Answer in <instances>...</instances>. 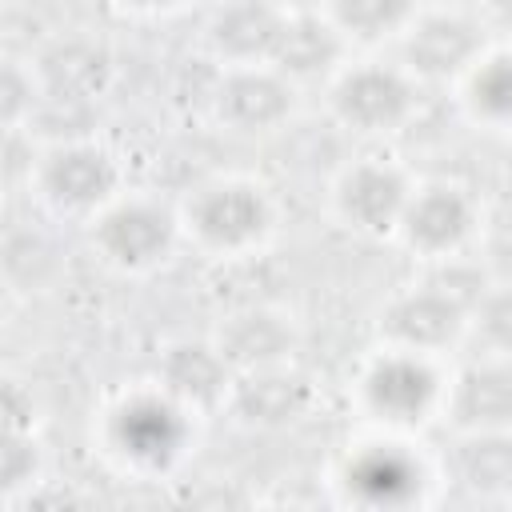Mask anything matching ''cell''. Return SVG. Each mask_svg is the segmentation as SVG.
Listing matches in <instances>:
<instances>
[{"label":"cell","mask_w":512,"mask_h":512,"mask_svg":"<svg viewBox=\"0 0 512 512\" xmlns=\"http://www.w3.org/2000/svg\"><path fill=\"white\" fill-rule=\"evenodd\" d=\"M196 224H200V232L212 244L240 248V244H248L252 236L264 232L268 208H264L256 188H248V184H220V188L204 192V200L196 204Z\"/></svg>","instance_id":"obj_5"},{"label":"cell","mask_w":512,"mask_h":512,"mask_svg":"<svg viewBox=\"0 0 512 512\" xmlns=\"http://www.w3.org/2000/svg\"><path fill=\"white\" fill-rule=\"evenodd\" d=\"M384 324L408 348H440L460 328V304L448 292H432V288L428 292H412V296L392 304Z\"/></svg>","instance_id":"obj_10"},{"label":"cell","mask_w":512,"mask_h":512,"mask_svg":"<svg viewBox=\"0 0 512 512\" xmlns=\"http://www.w3.org/2000/svg\"><path fill=\"white\" fill-rule=\"evenodd\" d=\"M456 472L476 492H512V440L500 428L480 432L476 440L460 444Z\"/></svg>","instance_id":"obj_20"},{"label":"cell","mask_w":512,"mask_h":512,"mask_svg":"<svg viewBox=\"0 0 512 512\" xmlns=\"http://www.w3.org/2000/svg\"><path fill=\"white\" fill-rule=\"evenodd\" d=\"M216 108L220 116L240 128V132H256V128H272L288 116L292 108V92L280 76L268 72H236L216 88Z\"/></svg>","instance_id":"obj_4"},{"label":"cell","mask_w":512,"mask_h":512,"mask_svg":"<svg viewBox=\"0 0 512 512\" xmlns=\"http://www.w3.org/2000/svg\"><path fill=\"white\" fill-rule=\"evenodd\" d=\"M268 60H276V68L284 76H300V80L320 76L340 60V32L324 20H316V16L284 20Z\"/></svg>","instance_id":"obj_12"},{"label":"cell","mask_w":512,"mask_h":512,"mask_svg":"<svg viewBox=\"0 0 512 512\" xmlns=\"http://www.w3.org/2000/svg\"><path fill=\"white\" fill-rule=\"evenodd\" d=\"M44 184H48L56 204H64V208H92V204H100L116 188V168H112V160L104 152L76 144V148H64L48 164Z\"/></svg>","instance_id":"obj_9"},{"label":"cell","mask_w":512,"mask_h":512,"mask_svg":"<svg viewBox=\"0 0 512 512\" xmlns=\"http://www.w3.org/2000/svg\"><path fill=\"white\" fill-rule=\"evenodd\" d=\"M348 484L368 504H404L416 492L420 476H416V468H412V460L404 452H396V448H372V452H364L348 468Z\"/></svg>","instance_id":"obj_16"},{"label":"cell","mask_w":512,"mask_h":512,"mask_svg":"<svg viewBox=\"0 0 512 512\" xmlns=\"http://www.w3.org/2000/svg\"><path fill=\"white\" fill-rule=\"evenodd\" d=\"M136 4H168V0H136Z\"/></svg>","instance_id":"obj_25"},{"label":"cell","mask_w":512,"mask_h":512,"mask_svg":"<svg viewBox=\"0 0 512 512\" xmlns=\"http://www.w3.org/2000/svg\"><path fill=\"white\" fill-rule=\"evenodd\" d=\"M224 376H228V360H224L220 348L212 352V348H200V344H180L164 360L168 388L184 400H196V404L216 400L224 392Z\"/></svg>","instance_id":"obj_19"},{"label":"cell","mask_w":512,"mask_h":512,"mask_svg":"<svg viewBox=\"0 0 512 512\" xmlns=\"http://www.w3.org/2000/svg\"><path fill=\"white\" fill-rule=\"evenodd\" d=\"M116 440L140 464H168L184 444V420L164 400H136L120 412Z\"/></svg>","instance_id":"obj_7"},{"label":"cell","mask_w":512,"mask_h":512,"mask_svg":"<svg viewBox=\"0 0 512 512\" xmlns=\"http://www.w3.org/2000/svg\"><path fill=\"white\" fill-rule=\"evenodd\" d=\"M340 208L344 216L364 228V232H384L392 228L396 220H404L408 212V192H404V180L392 172V168H380V164H364L356 168L344 188H340Z\"/></svg>","instance_id":"obj_6"},{"label":"cell","mask_w":512,"mask_h":512,"mask_svg":"<svg viewBox=\"0 0 512 512\" xmlns=\"http://www.w3.org/2000/svg\"><path fill=\"white\" fill-rule=\"evenodd\" d=\"M168 244H172V224L152 204H124L108 212L100 224V248L124 268L156 264L168 252Z\"/></svg>","instance_id":"obj_3"},{"label":"cell","mask_w":512,"mask_h":512,"mask_svg":"<svg viewBox=\"0 0 512 512\" xmlns=\"http://www.w3.org/2000/svg\"><path fill=\"white\" fill-rule=\"evenodd\" d=\"M480 328H484V336L496 348L512 352V288L508 292H496V296H488L480 304Z\"/></svg>","instance_id":"obj_23"},{"label":"cell","mask_w":512,"mask_h":512,"mask_svg":"<svg viewBox=\"0 0 512 512\" xmlns=\"http://www.w3.org/2000/svg\"><path fill=\"white\" fill-rule=\"evenodd\" d=\"M500 20L512 28V0H500Z\"/></svg>","instance_id":"obj_24"},{"label":"cell","mask_w":512,"mask_h":512,"mask_svg":"<svg viewBox=\"0 0 512 512\" xmlns=\"http://www.w3.org/2000/svg\"><path fill=\"white\" fill-rule=\"evenodd\" d=\"M440 4H468V0H440Z\"/></svg>","instance_id":"obj_26"},{"label":"cell","mask_w":512,"mask_h":512,"mask_svg":"<svg viewBox=\"0 0 512 512\" xmlns=\"http://www.w3.org/2000/svg\"><path fill=\"white\" fill-rule=\"evenodd\" d=\"M236 408L252 424H288L308 408V384L276 372H260L236 392Z\"/></svg>","instance_id":"obj_18"},{"label":"cell","mask_w":512,"mask_h":512,"mask_svg":"<svg viewBox=\"0 0 512 512\" xmlns=\"http://www.w3.org/2000/svg\"><path fill=\"white\" fill-rule=\"evenodd\" d=\"M484 36L472 20L464 16H452V12H440V16H428L420 20L412 32H408V64L424 76H452L460 68H468L480 52Z\"/></svg>","instance_id":"obj_2"},{"label":"cell","mask_w":512,"mask_h":512,"mask_svg":"<svg viewBox=\"0 0 512 512\" xmlns=\"http://www.w3.org/2000/svg\"><path fill=\"white\" fill-rule=\"evenodd\" d=\"M412 12V0H336V20L360 36V40H376L396 32Z\"/></svg>","instance_id":"obj_21"},{"label":"cell","mask_w":512,"mask_h":512,"mask_svg":"<svg viewBox=\"0 0 512 512\" xmlns=\"http://www.w3.org/2000/svg\"><path fill=\"white\" fill-rule=\"evenodd\" d=\"M44 80L56 100H92L108 84V56L84 40L56 44L44 56Z\"/></svg>","instance_id":"obj_14"},{"label":"cell","mask_w":512,"mask_h":512,"mask_svg":"<svg viewBox=\"0 0 512 512\" xmlns=\"http://www.w3.org/2000/svg\"><path fill=\"white\" fill-rule=\"evenodd\" d=\"M456 416L460 424L488 432L512 420V372L504 368H472L460 376L456 388Z\"/></svg>","instance_id":"obj_15"},{"label":"cell","mask_w":512,"mask_h":512,"mask_svg":"<svg viewBox=\"0 0 512 512\" xmlns=\"http://www.w3.org/2000/svg\"><path fill=\"white\" fill-rule=\"evenodd\" d=\"M476 104L496 120H512V56L488 60L476 72Z\"/></svg>","instance_id":"obj_22"},{"label":"cell","mask_w":512,"mask_h":512,"mask_svg":"<svg viewBox=\"0 0 512 512\" xmlns=\"http://www.w3.org/2000/svg\"><path fill=\"white\" fill-rule=\"evenodd\" d=\"M280 28H284V16L272 4H264V0H236V4L220 8V16L212 20V44L224 56H236V60L272 56Z\"/></svg>","instance_id":"obj_11"},{"label":"cell","mask_w":512,"mask_h":512,"mask_svg":"<svg viewBox=\"0 0 512 512\" xmlns=\"http://www.w3.org/2000/svg\"><path fill=\"white\" fill-rule=\"evenodd\" d=\"M404 224H408V236L416 244L440 252V248L460 244V236L472 224V208L456 188H428L424 196L408 200Z\"/></svg>","instance_id":"obj_13"},{"label":"cell","mask_w":512,"mask_h":512,"mask_svg":"<svg viewBox=\"0 0 512 512\" xmlns=\"http://www.w3.org/2000/svg\"><path fill=\"white\" fill-rule=\"evenodd\" d=\"M368 400L388 420H420L436 400V380L420 360L396 356V360H384L372 368Z\"/></svg>","instance_id":"obj_8"},{"label":"cell","mask_w":512,"mask_h":512,"mask_svg":"<svg viewBox=\"0 0 512 512\" xmlns=\"http://www.w3.org/2000/svg\"><path fill=\"white\" fill-rule=\"evenodd\" d=\"M292 336L288 328L268 316V312H248V316H236L224 332H220V352L228 364H240V368H256V364H272L288 352Z\"/></svg>","instance_id":"obj_17"},{"label":"cell","mask_w":512,"mask_h":512,"mask_svg":"<svg viewBox=\"0 0 512 512\" xmlns=\"http://www.w3.org/2000/svg\"><path fill=\"white\" fill-rule=\"evenodd\" d=\"M412 108V88L392 68H356L336 88V112L356 132H388Z\"/></svg>","instance_id":"obj_1"}]
</instances>
